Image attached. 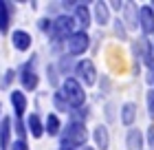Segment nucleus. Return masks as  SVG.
Here are the masks:
<instances>
[{"instance_id": "7ed1b4c3", "label": "nucleus", "mask_w": 154, "mask_h": 150, "mask_svg": "<svg viewBox=\"0 0 154 150\" xmlns=\"http://www.w3.org/2000/svg\"><path fill=\"white\" fill-rule=\"evenodd\" d=\"M75 80L77 82H84V86H93V84L97 82V69L95 64L90 60H79L75 64Z\"/></svg>"}, {"instance_id": "ddd939ff", "label": "nucleus", "mask_w": 154, "mask_h": 150, "mask_svg": "<svg viewBox=\"0 0 154 150\" xmlns=\"http://www.w3.org/2000/svg\"><path fill=\"white\" fill-rule=\"evenodd\" d=\"M75 16H77V22L82 24V31H86L90 27V11H88V7L77 2L75 5Z\"/></svg>"}, {"instance_id": "6ab92c4d", "label": "nucleus", "mask_w": 154, "mask_h": 150, "mask_svg": "<svg viewBox=\"0 0 154 150\" xmlns=\"http://www.w3.org/2000/svg\"><path fill=\"white\" fill-rule=\"evenodd\" d=\"M53 104H55V108H57V110H64L66 113V102H64V97H62V93H55V95H53Z\"/></svg>"}, {"instance_id": "0eeeda50", "label": "nucleus", "mask_w": 154, "mask_h": 150, "mask_svg": "<svg viewBox=\"0 0 154 150\" xmlns=\"http://www.w3.org/2000/svg\"><path fill=\"white\" fill-rule=\"evenodd\" d=\"M139 24H141V31L145 35L154 33V11H152V7H141L139 9Z\"/></svg>"}, {"instance_id": "5701e85b", "label": "nucleus", "mask_w": 154, "mask_h": 150, "mask_svg": "<svg viewBox=\"0 0 154 150\" xmlns=\"http://www.w3.org/2000/svg\"><path fill=\"white\" fill-rule=\"evenodd\" d=\"M148 139H150V146L154 148V124L150 126V130H148Z\"/></svg>"}, {"instance_id": "b1692460", "label": "nucleus", "mask_w": 154, "mask_h": 150, "mask_svg": "<svg viewBox=\"0 0 154 150\" xmlns=\"http://www.w3.org/2000/svg\"><path fill=\"white\" fill-rule=\"evenodd\" d=\"M60 150H75L73 146H68V144H64V141H62V146H60Z\"/></svg>"}, {"instance_id": "aec40b11", "label": "nucleus", "mask_w": 154, "mask_h": 150, "mask_svg": "<svg viewBox=\"0 0 154 150\" xmlns=\"http://www.w3.org/2000/svg\"><path fill=\"white\" fill-rule=\"evenodd\" d=\"M11 150H29V146H26V141L24 139H18V141H13V144H9Z\"/></svg>"}, {"instance_id": "9b49d317", "label": "nucleus", "mask_w": 154, "mask_h": 150, "mask_svg": "<svg viewBox=\"0 0 154 150\" xmlns=\"http://www.w3.org/2000/svg\"><path fill=\"white\" fill-rule=\"evenodd\" d=\"M93 137H95V144L99 146L101 150H108V146H110V135H108V128L106 126H97L95 132H93Z\"/></svg>"}, {"instance_id": "f257e3e1", "label": "nucleus", "mask_w": 154, "mask_h": 150, "mask_svg": "<svg viewBox=\"0 0 154 150\" xmlns=\"http://www.w3.org/2000/svg\"><path fill=\"white\" fill-rule=\"evenodd\" d=\"M60 93H62V97H64V102L68 106H73V108H82L84 102H86L84 86L75 80V77H66V80L62 82V91Z\"/></svg>"}, {"instance_id": "393cba45", "label": "nucleus", "mask_w": 154, "mask_h": 150, "mask_svg": "<svg viewBox=\"0 0 154 150\" xmlns=\"http://www.w3.org/2000/svg\"><path fill=\"white\" fill-rule=\"evenodd\" d=\"M110 5H112V9H117V11H119V9L123 7V2H110Z\"/></svg>"}, {"instance_id": "6e6552de", "label": "nucleus", "mask_w": 154, "mask_h": 150, "mask_svg": "<svg viewBox=\"0 0 154 150\" xmlns=\"http://www.w3.org/2000/svg\"><path fill=\"white\" fill-rule=\"evenodd\" d=\"M11 42H13V49H18V51H29L33 40H31V35L26 31H13Z\"/></svg>"}, {"instance_id": "4468645a", "label": "nucleus", "mask_w": 154, "mask_h": 150, "mask_svg": "<svg viewBox=\"0 0 154 150\" xmlns=\"http://www.w3.org/2000/svg\"><path fill=\"white\" fill-rule=\"evenodd\" d=\"M26 128H29L31 137H35V139L44 135V124H42V119L38 115H31L29 119H26Z\"/></svg>"}, {"instance_id": "412c9836", "label": "nucleus", "mask_w": 154, "mask_h": 150, "mask_svg": "<svg viewBox=\"0 0 154 150\" xmlns=\"http://www.w3.org/2000/svg\"><path fill=\"white\" fill-rule=\"evenodd\" d=\"M148 106H150V117L154 119V91L148 93Z\"/></svg>"}, {"instance_id": "dca6fc26", "label": "nucleus", "mask_w": 154, "mask_h": 150, "mask_svg": "<svg viewBox=\"0 0 154 150\" xmlns=\"http://www.w3.org/2000/svg\"><path fill=\"white\" fill-rule=\"evenodd\" d=\"M9 135H11V119L5 117L0 121V148L2 150H7V146H9Z\"/></svg>"}, {"instance_id": "4be33fe9", "label": "nucleus", "mask_w": 154, "mask_h": 150, "mask_svg": "<svg viewBox=\"0 0 154 150\" xmlns=\"http://www.w3.org/2000/svg\"><path fill=\"white\" fill-rule=\"evenodd\" d=\"M40 29L42 31H46V29L51 31V20H40Z\"/></svg>"}, {"instance_id": "2eb2a0df", "label": "nucleus", "mask_w": 154, "mask_h": 150, "mask_svg": "<svg viewBox=\"0 0 154 150\" xmlns=\"http://www.w3.org/2000/svg\"><path fill=\"white\" fill-rule=\"evenodd\" d=\"M134 117H137V106L132 104V102L123 104L121 106V121H123L125 126H132V124H134Z\"/></svg>"}, {"instance_id": "39448f33", "label": "nucleus", "mask_w": 154, "mask_h": 150, "mask_svg": "<svg viewBox=\"0 0 154 150\" xmlns=\"http://www.w3.org/2000/svg\"><path fill=\"white\" fill-rule=\"evenodd\" d=\"M73 27H75V20L71 16H60L51 22V33H53V38L64 40L68 35H73Z\"/></svg>"}, {"instance_id": "1a4fd4ad", "label": "nucleus", "mask_w": 154, "mask_h": 150, "mask_svg": "<svg viewBox=\"0 0 154 150\" xmlns=\"http://www.w3.org/2000/svg\"><path fill=\"white\" fill-rule=\"evenodd\" d=\"M9 22H11V5L0 0V33L9 31Z\"/></svg>"}, {"instance_id": "a211bd4d", "label": "nucleus", "mask_w": 154, "mask_h": 150, "mask_svg": "<svg viewBox=\"0 0 154 150\" xmlns=\"http://www.w3.org/2000/svg\"><path fill=\"white\" fill-rule=\"evenodd\" d=\"M60 128H62V126H60L57 115H53V113H51V115L46 117V121H44V130L51 135V137H55V135H60Z\"/></svg>"}, {"instance_id": "f8f14e48", "label": "nucleus", "mask_w": 154, "mask_h": 150, "mask_svg": "<svg viewBox=\"0 0 154 150\" xmlns=\"http://www.w3.org/2000/svg\"><path fill=\"white\" fill-rule=\"evenodd\" d=\"M125 144H128V150H143V135H141V130L132 128V130L128 132V137H125Z\"/></svg>"}, {"instance_id": "a878e982", "label": "nucleus", "mask_w": 154, "mask_h": 150, "mask_svg": "<svg viewBox=\"0 0 154 150\" xmlns=\"http://www.w3.org/2000/svg\"><path fill=\"white\" fill-rule=\"evenodd\" d=\"M82 150H93V148H82Z\"/></svg>"}, {"instance_id": "f03ea898", "label": "nucleus", "mask_w": 154, "mask_h": 150, "mask_svg": "<svg viewBox=\"0 0 154 150\" xmlns=\"http://www.w3.org/2000/svg\"><path fill=\"white\" fill-rule=\"evenodd\" d=\"M64 144L68 146H73L75 150L77 148H86V141H88V130H86V126L79 124V121H73L71 126L66 128V132H64Z\"/></svg>"}, {"instance_id": "20e7f679", "label": "nucleus", "mask_w": 154, "mask_h": 150, "mask_svg": "<svg viewBox=\"0 0 154 150\" xmlns=\"http://www.w3.org/2000/svg\"><path fill=\"white\" fill-rule=\"evenodd\" d=\"M88 46H90V38L86 31H73V35L66 38V49L71 55H84Z\"/></svg>"}, {"instance_id": "423d86ee", "label": "nucleus", "mask_w": 154, "mask_h": 150, "mask_svg": "<svg viewBox=\"0 0 154 150\" xmlns=\"http://www.w3.org/2000/svg\"><path fill=\"white\" fill-rule=\"evenodd\" d=\"M20 80H22V86L26 91H35L38 88V82H40V77L35 73V69H33V64H24V69H22V73H20Z\"/></svg>"}, {"instance_id": "9d476101", "label": "nucleus", "mask_w": 154, "mask_h": 150, "mask_svg": "<svg viewBox=\"0 0 154 150\" xmlns=\"http://www.w3.org/2000/svg\"><path fill=\"white\" fill-rule=\"evenodd\" d=\"M11 104H13V110H16V115L22 117L24 110H26V97H24V93L11 91Z\"/></svg>"}, {"instance_id": "f3484780", "label": "nucleus", "mask_w": 154, "mask_h": 150, "mask_svg": "<svg viewBox=\"0 0 154 150\" xmlns=\"http://www.w3.org/2000/svg\"><path fill=\"white\" fill-rule=\"evenodd\" d=\"M95 18H97V22H99L101 27H103V24H108V20H110V11H108L106 2H95Z\"/></svg>"}]
</instances>
